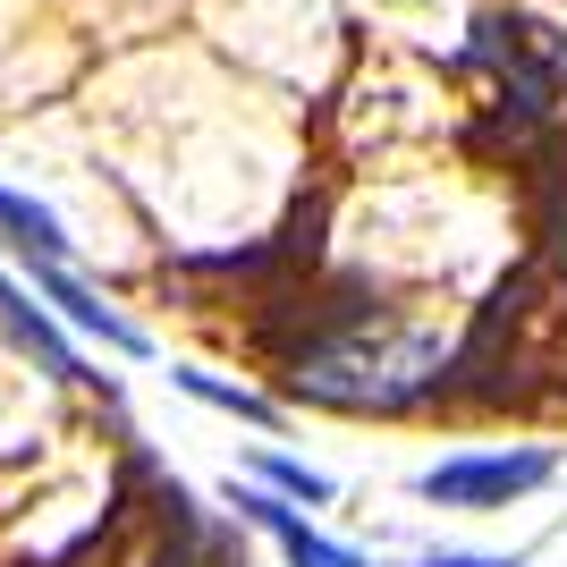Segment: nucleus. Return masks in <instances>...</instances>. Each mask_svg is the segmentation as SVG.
<instances>
[{"label":"nucleus","instance_id":"nucleus-1","mask_svg":"<svg viewBox=\"0 0 567 567\" xmlns=\"http://www.w3.org/2000/svg\"><path fill=\"white\" fill-rule=\"evenodd\" d=\"M550 483V450H508V457H450V466H432L415 492L441 499V508H492V499H517Z\"/></svg>","mask_w":567,"mask_h":567},{"label":"nucleus","instance_id":"nucleus-2","mask_svg":"<svg viewBox=\"0 0 567 567\" xmlns=\"http://www.w3.org/2000/svg\"><path fill=\"white\" fill-rule=\"evenodd\" d=\"M25 271H34V288H43L51 306L69 313L76 331H94L102 348H118V355H144V348H153V339H144L136 322H127V313H111V306H102V297H94V288H85V280H76V271H60V262H43V255L25 262Z\"/></svg>","mask_w":567,"mask_h":567},{"label":"nucleus","instance_id":"nucleus-3","mask_svg":"<svg viewBox=\"0 0 567 567\" xmlns=\"http://www.w3.org/2000/svg\"><path fill=\"white\" fill-rule=\"evenodd\" d=\"M237 508H246V517L262 525V534H271V543L288 550V567H364L355 559V550H339V543H322V534H313L306 517H297V508H288L280 492H229Z\"/></svg>","mask_w":567,"mask_h":567},{"label":"nucleus","instance_id":"nucleus-4","mask_svg":"<svg viewBox=\"0 0 567 567\" xmlns=\"http://www.w3.org/2000/svg\"><path fill=\"white\" fill-rule=\"evenodd\" d=\"M525 187H534V229H543V262L567 255V136H543L525 153Z\"/></svg>","mask_w":567,"mask_h":567},{"label":"nucleus","instance_id":"nucleus-5","mask_svg":"<svg viewBox=\"0 0 567 567\" xmlns=\"http://www.w3.org/2000/svg\"><path fill=\"white\" fill-rule=\"evenodd\" d=\"M0 322H9V339H18L25 355H43L51 373H69V381H85V364H76V348L60 331H51V313L43 306H25V288H9L0 280Z\"/></svg>","mask_w":567,"mask_h":567},{"label":"nucleus","instance_id":"nucleus-6","mask_svg":"<svg viewBox=\"0 0 567 567\" xmlns=\"http://www.w3.org/2000/svg\"><path fill=\"white\" fill-rule=\"evenodd\" d=\"M0 237H9V246H18L25 262H34V255H43V262H60V255H69L60 220H51L43 204H34V195H9V187H0Z\"/></svg>","mask_w":567,"mask_h":567},{"label":"nucleus","instance_id":"nucleus-7","mask_svg":"<svg viewBox=\"0 0 567 567\" xmlns=\"http://www.w3.org/2000/svg\"><path fill=\"white\" fill-rule=\"evenodd\" d=\"M187 399H204V406H220V415H237V424H280V406L271 399H255V390H237V381H213V373H169Z\"/></svg>","mask_w":567,"mask_h":567},{"label":"nucleus","instance_id":"nucleus-8","mask_svg":"<svg viewBox=\"0 0 567 567\" xmlns=\"http://www.w3.org/2000/svg\"><path fill=\"white\" fill-rule=\"evenodd\" d=\"M255 474H262V483H271L280 499H313V508L331 499V474H313L306 457H280V450H262V457H255Z\"/></svg>","mask_w":567,"mask_h":567},{"label":"nucleus","instance_id":"nucleus-9","mask_svg":"<svg viewBox=\"0 0 567 567\" xmlns=\"http://www.w3.org/2000/svg\"><path fill=\"white\" fill-rule=\"evenodd\" d=\"M406 567H517V559H483V550H432V559H406Z\"/></svg>","mask_w":567,"mask_h":567}]
</instances>
